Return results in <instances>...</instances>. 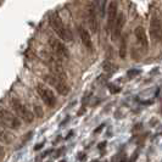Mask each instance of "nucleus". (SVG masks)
<instances>
[{"label":"nucleus","mask_w":162,"mask_h":162,"mask_svg":"<svg viewBox=\"0 0 162 162\" xmlns=\"http://www.w3.org/2000/svg\"><path fill=\"white\" fill-rule=\"evenodd\" d=\"M49 23L52 27L54 32L57 34V37L63 42H72L73 37L71 31L67 28V26L63 23L62 19L57 12H51L49 15Z\"/></svg>","instance_id":"nucleus-1"},{"label":"nucleus","mask_w":162,"mask_h":162,"mask_svg":"<svg viewBox=\"0 0 162 162\" xmlns=\"http://www.w3.org/2000/svg\"><path fill=\"white\" fill-rule=\"evenodd\" d=\"M43 79H44L45 83H48L49 86L54 87V88L56 89V92H57L60 95L66 96V95L69 93V87H68V84H67V80H65V79H62V78H60V77H56V76H54L52 73L44 74Z\"/></svg>","instance_id":"nucleus-2"},{"label":"nucleus","mask_w":162,"mask_h":162,"mask_svg":"<svg viewBox=\"0 0 162 162\" xmlns=\"http://www.w3.org/2000/svg\"><path fill=\"white\" fill-rule=\"evenodd\" d=\"M10 104H11V107L14 110V112L26 123H32L33 120H34V115L33 112L19 99H11L10 100Z\"/></svg>","instance_id":"nucleus-3"},{"label":"nucleus","mask_w":162,"mask_h":162,"mask_svg":"<svg viewBox=\"0 0 162 162\" xmlns=\"http://www.w3.org/2000/svg\"><path fill=\"white\" fill-rule=\"evenodd\" d=\"M35 90L39 95V98L49 106V107H55L56 106V96L52 93L51 89H49L45 84L43 83H38L35 87Z\"/></svg>","instance_id":"nucleus-4"},{"label":"nucleus","mask_w":162,"mask_h":162,"mask_svg":"<svg viewBox=\"0 0 162 162\" xmlns=\"http://www.w3.org/2000/svg\"><path fill=\"white\" fill-rule=\"evenodd\" d=\"M0 121L11 129H19L21 127V122H20V118L17 117V115L10 112L9 110H6L2 106H0Z\"/></svg>","instance_id":"nucleus-5"},{"label":"nucleus","mask_w":162,"mask_h":162,"mask_svg":"<svg viewBox=\"0 0 162 162\" xmlns=\"http://www.w3.org/2000/svg\"><path fill=\"white\" fill-rule=\"evenodd\" d=\"M49 44L51 46V50H52L54 55L57 59H60V60H67L69 57L68 49H67V46L62 42L55 39V38H50L49 39Z\"/></svg>","instance_id":"nucleus-6"},{"label":"nucleus","mask_w":162,"mask_h":162,"mask_svg":"<svg viewBox=\"0 0 162 162\" xmlns=\"http://www.w3.org/2000/svg\"><path fill=\"white\" fill-rule=\"evenodd\" d=\"M150 35L155 43L160 42L162 38V23L158 16H152L150 22Z\"/></svg>","instance_id":"nucleus-7"},{"label":"nucleus","mask_w":162,"mask_h":162,"mask_svg":"<svg viewBox=\"0 0 162 162\" xmlns=\"http://www.w3.org/2000/svg\"><path fill=\"white\" fill-rule=\"evenodd\" d=\"M124 23H126V20H124V15L123 14H118L117 19H116V22L111 29V38L113 42H117L120 38H121V34H122V29L124 27Z\"/></svg>","instance_id":"nucleus-8"},{"label":"nucleus","mask_w":162,"mask_h":162,"mask_svg":"<svg viewBox=\"0 0 162 162\" xmlns=\"http://www.w3.org/2000/svg\"><path fill=\"white\" fill-rule=\"evenodd\" d=\"M134 35H135V39L140 46V49L143 50V52L145 54L147 51V48H149V40H147V37H146V32L144 29V27L141 26H138L134 31Z\"/></svg>","instance_id":"nucleus-9"},{"label":"nucleus","mask_w":162,"mask_h":162,"mask_svg":"<svg viewBox=\"0 0 162 162\" xmlns=\"http://www.w3.org/2000/svg\"><path fill=\"white\" fill-rule=\"evenodd\" d=\"M117 16H118V4L117 2H111L107 8V29L109 31L112 29Z\"/></svg>","instance_id":"nucleus-10"},{"label":"nucleus","mask_w":162,"mask_h":162,"mask_svg":"<svg viewBox=\"0 0 162 162\" xmlns=\"http://www.w3.org/2000/svg\"><path fill=\"white\" fill-rule=\"evenodd\" d=\"M78 33H79L80 40H82V44L88 50H93V42H92V38H90L89 32L83 26H78Z\"/></svg>","instance_id":"nucleus-11"},{"label":"nucleus","mask_w":162,"mask_h":162,"mask_svg":"<svg viewBox=\"0 0 162 162\" xmlns=\"http://www.w3.org/2000/svg\"><path fill=\"white\" fill-rule=\"evenodd\" d=\"M87 17H88V25L90 27V31L93 33H98V31H99V22H98L96 15H95V10L93 8H89L88 9Z\"/></svg>","instance_id":"nucleus-12"},{"label":"nucleus","mask_w":162,"mask_h":162,"mask_svg":"<svg viewBox=\"0 0 162 162\" xmlns=\"http://www.w3.org/2000/svg\"><path fill=\"white\" fill-rule=\"evenodd\" d=\"M0 141L10 144L11 143V135L3 128V126H0Z\"/></svg>","instance_id":"nucleus-13"},{"label":"nucleus","mask_w":162,"mask_h":162,"mask_svg":"<svg viewBox=\"0 0 162 162\" xmlns=\"http://www.w3.org/2000/svg\"><path fill=\"white\" fill-rule=\"evenodd\" d=\"M126 55H127V38L123 37L122 42H121V46H120V56L122 59H124Z\"/></svg>","instance_id":"nucleus-14"},{"label":"nucleus","mask_w":162,"mask_h":162,"mask_svg":"<svg viewBox=\"0 0 162 162\" xmlns=\"http://www.w3.org/2000/svg\"><path fill=\"white\" fill-rule=\"evenodd\" d=\"M139 73H140L139 69H129V71L127 72V76H128V78H134V77H137Z\"/></svg>","instance_id":"nucleus-15"},{"label":"nucleus","mask_w":162,"mask_h":162,"mask_svg":"<svg viewBox=\"0 0 162 162\" xmlns=\"http://www.w3.org/2000/svg\"><path fill=\"white\" fill-rule=\"evenodd\" d=\"M110 90H111L113 94H116V93H118L121 89H120V88H117V87H115V86H110Z\"/></svg>","instance_id":"nucleus-16"},{"label":"nucleus","mask_w":162,"mask_h":162,"mask_svg":"<svg viewBox=\"0 0 162 162\" xmlns=\"http://www.w3.org/2000/svg\"><path fill=\"white\" fill-rule=\"evenodd\" d=\"M137 157H138V151H135V152H134V155H133V157L130 158V161H129V162H135Z\"/></svg>","instance_id":"nucleus-17"},{"label":"nucleus","mask_w":162,"mask_h":162,"mask_svg":"<svg viewBox=\"0 0 162 162\" xmlns=\"http://www.w3.org/2000/svg\"><path fill=\"white\" fill-rule=\"evenodd\" d=\"M104 127H105V124H101V126H100V127H98V128H96V129H95V133H99V132H100V130H101V129H103V128H104Z\"/></svg>","instance_id":"nucleus-18"},{"label":"nucleus","mask_w":162,"mask_h":162,"mask_svg":"<svg viewBox=\"0 0 162 162\" xmlns=\"http://www.w3.org/2000/svg\"><path fill=\"white\" fill-rule=\"evenodd\" d=\"M2 155H4V147L0 145V156H2Z\"/></svg>","instance_id":"nucleus-19"},{"label":"nucleus","mask_w":162,"mask_h":162,"mask_svg":"<svg viewBox=\"0 0 162 162\" xmlns=\"http://www.w3.org/2000/svg\"><path fill=\"white\" fill-rule=\"evenodd\" d=\"M105 145H106V143H103V144H100V145H99V149H101V147H104Z\"/></svg>","instance_id":"nucleus-20"},{"label":"nucleus","mask_w":162,"mask_h":162,"mask_svg":"<svg viewBox=\"0 0 162 162\" xmlns=\"http://www.w3.org/2000/svg\"><path fill=\"white\" fill-rule=\"evenodd\" d=\"M42 146H43V144H39V145H37V146H35V150H38V149H40Z\"/></svg>","instance_id":"nucleus-21"},{"label":"nucleus","mask_w":162,"mask_h":162,"mask_svg":"<svg viewBox=\"0 0 162 162\" xmlns=\"http://www.w3.org/2000/svg\"><path fill=\"white\" fill-rule=\"evenodd\" d=\"M62 162H65V161H62Z\"/></svg>","instance_id":"nucleus-22"}]
</instances>
